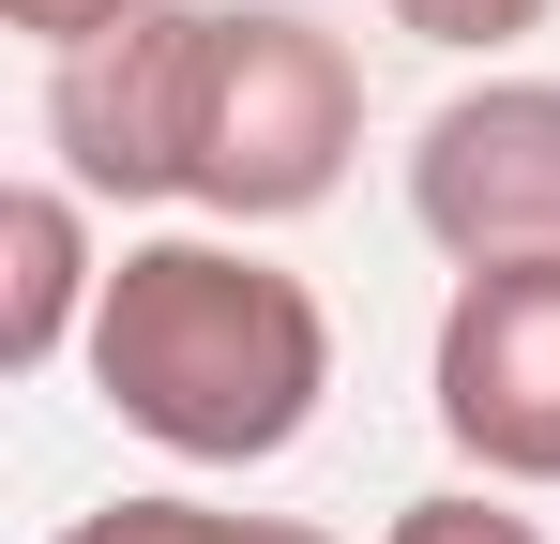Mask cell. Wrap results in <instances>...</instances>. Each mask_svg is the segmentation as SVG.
I'll list each match as a JSON object with an SVG mask.
<instances>
[{"instance_id": "cell-5", "label": "cell", "mask_w": 560, "mask_h": 544, "mask_svg": "<svg viewBox=\"0 0 560 544\" xmlns=\"http://www.w3.org/2000/svg\"><path fill=\"white\" fill-rule=\"evenodd\" d=\"M424 393H440V439L485 484H560V258L455 272L440 348H424Z\"/></svg>"}, {"instance_id": "cell-9", "label": "cell", "mask_w": 560, "mask_h": 544, "mask_svg": "<svg viewBox=\"0 0 560 544\" xmlns=\"http://www.w3.org/2000/svg\"><path fill=\"white\" fill-rule=\"evenodd\" d=\"M61 544H212V499H106V515H77Z\"/></svg>"}, {"instance_id": "cell-11", "label": "cell", "mask_w": 560, "mask_h": 544, "mask_svg": "<svg viewBox=\"0 0 560 544\" xmlns=\"http://www.w3.org/2000/svg\"><path fill=\"white\" fill-rule=\"evenodd\" d=\"M212 544H334V530H303V515H212Z\"/></svg>"}, {"instance_id": "cell-2", "label": "cell", "mask_w": 560, "mask_h": 544, "mask_svg": "<svg viewBox=\"0 0 560 544\" xmlns=\"http://www.w3.org/2000/svg\"><path fill=\"white\" fill-rule=\"evenodd\" d=\"M349 152H364V61L303 0H212L183 197L228 212V227H288V212H318L349 181Z\"/></svg>"}, {"instance_id": "cell-8", "label": "cell", "mask_w": 560, "mask_h": 544, "mask_svg": "<svg viewBox=\"0 0 560 544\" xmlns=\"http://www.w3.org/2000/svg\"><path fill=\"white\" fill-rule=\"evenodd\" d=\"M409 46H455V61H500V46H530L560 0H378Z\"/></svg>"}, {"instance_id": "cell-7", "label": "cell", "mask_w": 560, "mask_h": 544, "mask_svg": "<svg viewBox=\"0 0 560 544\" xmlns=\"http://www.w3.org/2000/svg\"><path fill=\"white\" fill-rule=\"evenodd\" d=\"M378 544H546V515H515L500 484H424V499H394Z\"/></svg>"}, {"instance_id": "cell-3", "label": "cell", "mask_w": 560, "mask_h": 544, "mask_svg": "<svg viewBox=\"0 0 560 544\" xmlns=\"http://www.w3.org/2000/svg\"><path fill=\"white\" fill-rule=\"evenodd\" d=\"M197 46H212V0H152V15H121V31H92V46L46 61V152H61L77 197H121V212L183 197Z\"/></svg>"}, {"instance_id": "cell-10", "label": "cell", "mask_w": 560, "mask_h": 544, "mask_svg": "<svg viewBox=\"0 0 560 544\" xmlns=\"http://www.w3.org/2000/svg\"><path fill=\"white\" fill-rule=\"evenodd\" d=\"M0 15H15V31L61 61V46H92V31H121V15H152V0H0Z\"/></svg>"}, {"instance_id": "cell-6", "label": "cell", "mask_w": 560, "mask_h": 544, "mask_svg": "<svg viewBox=\"0 0 560 544\" xmlns=\"http://www.w3.org/2000/svg\"><path fill=\"white\" fill-rule=\"evenodd\" d=\"M92 303H106V243L92 197L46 167L0 197V378H46V363H92Z\"/></svg>"}, {"instance_id": "cell-1", "label": "cell", "mask_w": 560, "mask_h": 544, "mask_svg": "<svg viewBox=\"0 0 560 544\" xmlns=\"http://www.w3.org/2000/svg\"><path fill=\"white\" fill-rule=\"evenodd\" d=\"M92 393L183 469H273L318 393H334V318L318 287L258 243H212V227H152L106 258L92 303Z\"/></svg>"}, {"instance_id": "cell-4", "label": "cell", "mask_w": 560, "mask_h": 544, "mask_svg": "<svg viewBox=\"0 0 560 544\" xmlns=\"http://www.w3.org/2000/svg\"><path fill=\"white\" fill-rule=\"evenodd\" d=\"M409 227L455 272L560 258V76H469L409 137Z\"/></svg>"}]
</instances>
